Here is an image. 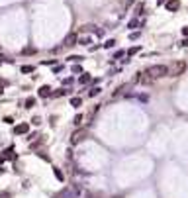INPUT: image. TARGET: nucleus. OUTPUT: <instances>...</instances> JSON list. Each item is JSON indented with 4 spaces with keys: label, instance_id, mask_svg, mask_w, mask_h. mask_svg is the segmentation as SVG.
Returning <instances> with one entry per match:
<instances>
[{
    "label": "nucleus",
    "instance_id": "21",
    "mask_svg": "<svg viewBox=\"0 0 188 198\" xmlns=\"http://www.w3.org/2000/svg\"><path fill=\"white\" fill-rule=\"evenodd\" d=\"M31 122H34V126H39V124H41V118H37V116H35Z\"/></svg>",
    "mask_w": 188,
    "mask_h": 198
},
{
    "label": "nucleus",
    "instance_id": "28",
    "mask_svg": "<svg viewBox=\"0 0 188 198\" xmlns=\"http://www.w3.org/2000/svg\"><path fill=\"white\" fill-rule=\"evenodd\" d=\"M4 87H6V81H2V79H0V90H2Z\"/></svg>",
    "mask_w": 188,
    "mask_h": 198
},
{
    "label": "nucleus",
    "instance_id": "3",
    "mask_svg": "<svg viewBox=\"0 0 188 198\" xmlns=\"http://www.w3.org/2000/svg\"><path fill=\"white\" fill-rule=\"evenodd\" d=\"M84 137H88V131H86V130H77V131L71 135V143H73V145H77V143H80Z\"/></svg>",
    "mask_w": 188,
    "mask_h": 198
},
{
    "label": "nucleus",
    "instance_id": "29",
    "mask_svg": "<svg viewBox=\"0 0 188 198\" xmlns=\"http://www.w3.org/2000/svg\"><path fill=\"white\" fill-rule=\"evenodd\" d=\"M131 2H133V0H127V2H126V4H127V6H130V4H131Z\"/></svg>",
    "mask_w": 188,
    "mask_h": 198
},
{
    "label": "nucleus",
    "instance_id": "26",
    "mask_svg": "<svg viewBox=\"0 0 188 198\" xmlns=\"http://www.w3.org/2000/svg\"><path fill=\"white\" fill-rule=\"evenodd\" d=\"M139 49H137V47H133V49H130V51H127V55H133V53H137Z\"/></svg>",
    "mask_w": 188,
    "mask_h": 198
},
{
    "label": "nucleus",
    "instance_id": "5",
    "mask_svg": "<svg viewBox=\"0 0 188 198\" xmlns=\"http://www.w3.org/2000/svg\"><path fill=\"white\" fill-rule=\"evenodd\" d=\"M77 41H78V37H77V34H69L67 37H65V47H73V45H77Z\"/></svg>",
    "mask_w": 188,
    "mask_h": 198
},
{
    "label": "nucleus",
    "instance_id": "4",
    "mask_svg": "<svg viewBox=\"0 0 188 198\" xmlns=\"http://www.w3.org/2000/svg\"><path fill=\"white\" fill-rule=\"evenodd\" d=\"M78 196V188L77 186H71V188H65L61 192V198H77Z\"/></svg>",
    "mask_w": 188,
    "mask_h": 198
},
{
    "label": "nucleus",
    "instance_id": "9",
    "mask_svg": "<svg viewBox=\"0 0 188 198\" xmlns=\"http://www.w3.org/2000/svg\"><path fill=\"white\" fill-rule=\"evenodd\" d=\"M78 83H80V84H86V83H90V75H88V73H82V77L78 79Z\"/></svg>",
    "mask_w": 188,
    "mask_h": 198
},
{
    "label": "nucleus",
    "instance_id": "23",
    "mask_svg": "<svg viewBox=\"0 0 188 198\" xmlns=\"http://www.w3.org/2000/svg\"><path fill=\"white\" fill-rule=\"evenodd\" d=\"M73 73H82V69H80V65H74V67H73Z\"/></svg>",
    "mask_w": 188,
    "mask_h": 198
},
{
    "label": "nucleus",
    "instance_id": "11",
    "mask_svg": "<svg viewBox=\"0 0 188 198\" xmlns=\"http://www.w3.org/2000/svg\"><path fill=\"white\" fill-rule=\"evenodd\" d=\"M34 106H35V98H31V96H30V98L26 100V108H34Z\"/></svg>",
    "mask_w": 188,
    "mask_h": 198
},
{
    "label": "nucleus",
    "instance_id": "27",
    "mask_svg": "<svg viewBox=\"0 0 188 198\" xmlns=\"http://www.w3.org/2000/svg\"><path fill=\"white\" fill-rule=\"evenodd\" d=\"M182 47H188V37H186V39H182V43H180Z\"/></svg>",
    "mask_w": 188,
    "mask_h": 198
},
{
    "label": "nucleus",
    "instance_id": "1",
    "mask_svg": "<svg viewBox=\"0 0 188 198\" xmlns=\"http://www.w3.org/2000/svg\"><path fill=\"white\" fill-rule=\"evenodd\" d=\"M145 75H147L149 79H161V77H166L169 75V67H165V65H153V67H149L147 71H145Z\"/></svg>",
    "mask_w": 188,
    "mask_h": 198
},
{
    "label": "nucleus",
    "instance_id": "25",
    "mask_svg": "<svg viewBox=\"0 0 188 198\" xmlns=\"http://www.w3.org/2000/svg\"><path fill=\"white\" fill-rule=\"evenodd\" d=\"M80 43H82V45H88L90 39H88V37H84V39H80Z\"/></svg>",
    "mask_w": 188,
    "mask_h": 198
},
{
    "label": "nucleus",
    "instance_id": "15",
    "mask_svg": "<svg viewBox=\"0 0 188 198\" xmlns=\"http://www.w3.org/2000/svg\"><path fill=\"white\" fill-rule=\"evenodd\" d=\"M22 73H34V67H31V65H24L22 67Z\"/></svg>",
    "mask_w": 188,
    "mask_h": 198
},
{
    "label": "nucleus",
    "instance_id": "17",
    "mask_svg": "<svg viewBox=\"0 0 188 198\" xmlns=\"http://www.w3.org/2000/svg\"><path fill=\"white\" fill-rule=\"evenodd\" d=\"M24 53H26V55H30V53H35V47H26Z\"/></svg>",
    "mask_w": 188,
    "mask_h": 198
},
{
    "label": "nucleus",
    "instance_id": "12",
    "mask_svg": "<svg viewBox=\"0 0 188 198\" xmlns=\"http://www.w3.org/2000/svg\"><path fill=\"white\" fill-rule=\"evenodd\" d=\"M73 124H74V126H80V124H82V114H77V116H74Z\"/></svg>",
    "mask_w": 188,
    "mask_h": 198
},
{
    "label": "nucleus",
    "instance_id": "24",
    "mask_svg": "<svg viewBox=\"0 0 188 198\" xmlns=\"http://www.w3.org/2000/svg\"><path fill=\"white\" fill-rule=\"evenodd\" d=\"M182 35L188 37V26H184V28H182Z\"/></svg>",
    "mask_w": 188,
    "mask_h": 198
},
{
    "label": "nucleus",
    "instance_id": "7",
    "mask_svg": "<svg viewBox=\"0 0 188 198\" xmlns=\"http://www.w3.org/2000/svg\"><path fill=\"white\" fill-rule=\"evenodd\" d=\"M178 8H180V0H169L166 2V10L169 12H176Z\"/></svg>",
    "mask_w": 188,
    "mask_h": 198
},
{
    "label": "nucleus",
    "instance_id": "2",
    "mask_svg": "<svg viewBox=\"0 0 188 198\" xmlns=\"http://www.w3.org/2000/svg\"><path fill=\"white\" fill-rule=\"evenodd\" d=\"M184 71H186V63L184 61H174L173 65L169 67V77H180Z\"/></svg>",
    "mask_w": 188,
    "mask_h": 198
},
{
    "label": "nucleus",
    "instance_id": "13",
    "mask_svg": "<svg viewBox=\"0 0 188 198\" xmlns=\"http://www.w3.org/2000/svg\"><path fill=\"white\" fill-rule=\"evenodd\" d=\"M82 59H84V57H80V55H71V57H69V61H73V63H80Z\"/></svg>",
    "mask_w": 188,
    "mask_h": 198
},
{
    "label": "nucleus",
    "instance_id": "6",
    "mask_svg": "<svg viewBox=\"0 0 188 198\" xmlns=\"http://www.w3.org/2000/svg\"><path fill=\"white\" fill-rule=\"evenodd\" d=\"M30 131V124H18L14 127V133L16 135H24V133H28Z\"/></svg>",
    "mask_w": 188,
    "mask_h": 198
},
{
    "label": "nucleus",
    "instance_id": "20",
    "mask_svg": "<svg viewBox=\"0 0 188 198\" xmlns=\"http://www.w3.org/2000/svg\"><path fill=\"white\" fill-rule=\"evenodd\" d=\"M55 176H57L59 180H63V173H61V171H59V169H55Z\"/></svg>",
    "mask_w": 188,
    "mask_h": 198
},
{
    "label": "nucleus",
    "instance_id": "22",
    "mask_svg": "<svg viewBox=\"0 0 188 198\" xmlns=\"http://www.w3.org/2000/svg\"><path fill=\"white\" fill-rule=\"evenodd\" d=\"M130 37H131V39H137V37H139V31H131Z\"/></svg>",
    "mask_w": 188,
    "mask_h": 198
},
{
    "label": "nucleus",
    "instance_id": "14",
    "mask_svg": "<svg viewBox=\"0 0 188 198\" xmlns=\"http://www.w3.org/2000/svg\"><path fill=\"white\" fill-rule=\"evenodd\" d=\"M4 159H14V151H12V149H6V151H4Z\"/></svg>",
    "mask_w": 188,
    "mask_h": 198
},
{
    "label": "nucleus",
    "instance_id": "8",
    "mask_svg": "<svg viewBox=\"0 0 188 198\" xmlns=\"http://www.w3.org/2000/svg\"><path fill=\"white\" fill-rule=\"evenodd\" d=\"M53 92H51V88L49 87H41L39 88V96H41V98H47V96H51Z\"/></svg>",
    "mask_w": 188,
    "mask_h": 198
},
{
    "label": "nucleus",
    "instance_id": "16",
    "mask_svg": "<svg viewBox=\"0 0 188 198\" xmlns=\"http://www.w3.org/2000/svg\"><path fill=\"white\" fill-rule=\"evenodd\" d=\"M82 31H94V26H92V24H86V26H82Z\"/></svg>",
    "mask_w": 188,
    "mask_h": 198
},
{
    "label": "nucleus",
    "instance_id": "18",
    "mask_svg": "<svg viewBox=\"0 0 188 198\" xmlns=\"http://www.w3.org/2000/svg\"><path fill=\"white\" fill-rule=\"evenodd\" d=\"M114 43H116L114 39H108V41H106V43H104V47H108V49H110V47H114Z\"/></svg>",
    "mask_w": 188,
    "mask_h": 198
},
{
    "label": "nucleus",
    "instance_id": "10",
    "mask_svg": "<svg viewBox=\"0 0 188 198\" xmlns=\"http://www.w3.org/2000/svg\"><path fill=\"white\" fill-rule=\"evenodd\" d=\"M80 104H82V100H80L78 96H74V98H71V106H74V108H78Z\"/></svg>",
    "mask_w": 188,
    "mask_h": 198
},
{
    "label": "nucleus",
    "instance_id": "19",
    "mask_svg": "<svg viewBox=\"0 0 188 198\" xmlns=\"http://www.w3.org/2000/svg\"><path fill=\"white\" fill-rule=\"evenodd\" d=\"M96 94H100V88L98 87H94L92 90H90V96H96Z\"/></svg>",
    "mask_w": 188,
    "mask_h": 198
}]
</instances>
